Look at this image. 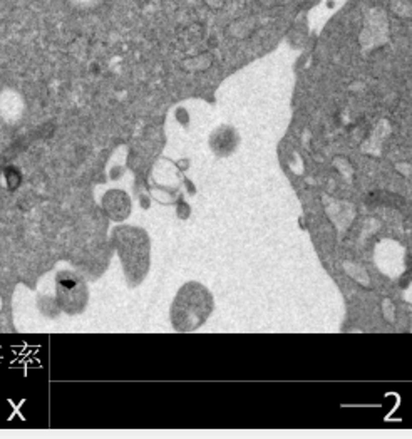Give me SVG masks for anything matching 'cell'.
<instances>
[{
  "label": "cell",
  "mask_w": 412,
  "mask_h": 439,
  "mask_svg": "<svg viewBox=\"0 0 412 439\" xmlns=\"http://www.w3.org/2000/svg\"><path fill=\"white\" fill-rule=\"evenodd\" d=\"M213 312V297L196 282L183 285L171 305V323L178 332H193L206 322Z\"/></svg>",
  "instance_id": "7a4b0ae2"
},
{
  "label": "cell",
  "mask_w": 412,
  "mask_h": 439,
  "mask_svg": "<svg viewBox=\"0 0 412 439\" xmlns=\"http://www.w3.org/2000/svg\"><path fill=\"white\" fill-rule=\"evenodd\" d=\"M112 245L121 258L124 277L131 287L139 285L149 270V238L144 230L121 225L112 230Z\"/></svg>",
  "instance_id": "6da1fadb"
},
{
  "label": "cell",
  "mask_w": 412,
  "mask_h": 439,
  "mask_svg": "<svg viewBox=\"0 0 412 439\" xmlns=\"http://www.w3.org/2000/svg\"><path fill=\"white\" fill-rule=\"evenodd\" d=\"M57 289V302L59 307L69 315L81 313L89 300V290L86 282L74 271H61L55 280Z\"/></svg>",
  "instance_id": "3957f363"
},
{
  "label": "cell",
  "mask_w": 412,
  "mask_h": 439,
  "mask_svg": "<svg viewBox=\"0 0 412 439\" xmlns=\"http://www.w3.org/2000/svg\"><path fill=\"white\" fill-rule=\"evenodd\" d=\"M102 208L109 218L116 220V222H123L131 213V201H129V198L124 191L112 190L104 195Z\"/></svg>",
  "instance_id": "277c9868"
}]
</instances>
